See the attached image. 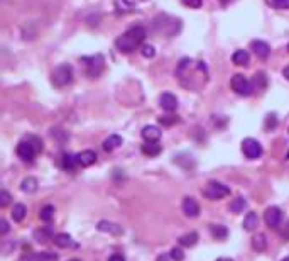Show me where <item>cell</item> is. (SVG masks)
<instances>
[{
	"instance_id": "obj_32",
	"label": "cell",
	"mask_w": 289,
	"mask_h": 261,
	"mask_svg": "<svg viewBox=\"0 0 289 261\" xmlns=\"http://www.w3.org/2000/svg\"><path fill=\"white\" fill-rule=\"evenodd\" d=\"M19 261H43V258H41V253H27L20 256Z\"/></svg>"
},
{
	"instance_id": "obj_6",
	"label": "cell",
	"mask_w": 289,
	"mask_h": 261,
	"mask_svg": "<svg viewBox=\"0 0 289 261\" xmlns=\"http://www.w3.org/2000/svg\"><path fill=\"white\" fill-rule=\"evenodd\" d=\"M203 195L208 200H220V198L230 195V188L225 183H220V181H208L203 188Z\"/></svg>"
},
{
	"instance_id": "obj_23",
	"label": "cell",
	"mask_w": 289,
	"mask_h": 261,
	"mask_svg": "<svg viewBox=\"0 0 289 261\" xmlns=\"http://www.w3.org/2000/svg\"><path fill=\"white\" fill-rule=\"evenodd\" d=\"M61 167H63L66 172H73L78 163H76V156L73 155H63V158H61Z\"/></svg>"
},
{
	"instance_id": "obj_35",
	"label": "cell",
	"mask_w": 289,
	"mask_h": 261,
	"mask_svg": "<svg viewBox=\"0 0 289 261\" xmlns=\"http://www.w3.org/2000/svg\"><path fill=\"white\" fill-rule=\"evenodd\" d=\"M140 53H142V56H146V58H152L156 55V49H154V46H151V44H144L142 49H140Z\"/></svg>"
},
{
	"instance_id": "obj_9",
	"label": "cell",
	"mask_w": 289,
	"mask_h": 261,
	"mask_svg": "<svg viewBox=\"0 0 289 261\" xmlns=\"http://www.w3.org/2000/svg\"><path fill=\"white\" fill-rule=\"evenodd\" d=\"M264 221L269 227L276 229L279 226L281 221H283V212H281L279 207H269V209L264 212Z\"/></svg>"
},
{
	"instance_id": "obj_48",
	"label": "cell",
	"mask_w": 289,
	"mask_h": 261,
	"mask_svg": "<svg viewBox=\"0 0 289 261\" xmlns=\"http://www.w3.org/2000/svg\"><path fill=\"white\" fill-rule=\"evenodd\" d=\"M288 53H289V44H288Z\"/></svg>"
},
{
	"instance_id": "obj_15",
	"label": "cell",
	"mask_w": 289,
	"mask_h": 261,
	"mask_svg": "<svg viewBox=\"0 0 289 261\" xmlns=\"http://www.w3.org/2000/svg\"><path fill=\"white\" fill-rule=\"evenodd\" d=\"M142 138L146 143H158L161 139V131L156 126H146L142 129Z\"/></svg>"
},
{
	"instance_id": "obj_1",
	"label": "cell",
	"mask_w": 289,
	"mask_h": 261,
	"mask_svg": "<svg viewBox=\"0 0 289 261\" xmlns=\"http://www.w3.org/2000/svg\"><path fill=\"white\" fill-rule=\"evenodd\" d=\"M176 77L183 87L193 90V92H198L206 84V80H208V72H206V66L201 61L184 58L177 65Z\"/></svg>"
},
{
	"instance_id": "obj_20",
	"label": "cell",
	"mask_w": 289,
	"mask_h": 261,
	"mask_svg": "<svg viewBox=\"0 0 289 261\" xmlns=\"http://www.w3.org/2000/svg\"><path fill=\"white\" fill-rule=\"evenodd\" d=\"M257 226H259V215L255 212H249L245 215V219H243V229L254 231L257 229Z\"/></svg>"
},
{
	"instance_id": "obj_36",
	"label": "cell",
	"mask_w": 289,
	"mask_h": 261,
	"mask_svg": "<svg viewBox=\"0 0 289 261\" xmlns=\"http://www.w3.org/2000/svg\"><path fill=\"white\" fill-rule=\"evenodd\" d=\"M10 202V193L7 190H2L0 192V207H5Z\"/></svg>"
},
{
	"instance_id": "obj_16",
	"label": "cell",
	"mask_w": 289,
	"mask_h": 261,
	"mask_svg": "<svg viewBox=\"0 0 289 261\" xmlns=\"http://www.w3.org/2000/svg\"><path fill=\"white\" fill-rule=\"evenodd\" d=\"M232 63L237 66H247L250 63V56L245 49H237L232 55Z\"/></svg>"
},
{
	"instance_id": "obj_46",
	"label": "cell",
	"mask_w": 289,
	"mask_h": 261,
	"mask_svg": "<svg viewBox=\"0 0 289 261\" xmlns=\"http://www.w3.org/2000/svg\"><path fill=\"white\" fill-rule=\"evenodd\" d=\"M288 231H289V222H288Z\"/></svg>"
},
{
	"instance_id": "obj_14",
	"label": "cell",
	"mask_w": 289,
	"mask_h": 261,
	"mask_svg": "<svg viewBox=\"0 0 289 261\" xmlns=\"http://www.w3.org/2000/svg\"><path fill=\"white\" fill-rule=\"evenodd\" d=\"M97 227H98V231H102V233H110L114 236H118V234L123 233L122 226H118V224H115V222H110V221H100Z\"/></svg>"
},
{
	"instance_id": "obj_13",
	"label": "cell",
	"mask_w": 289,
	"mask_h": 261,
	"mask_svg": "<svg viewBox=\"0 0 289 261\" xmlns=\"http://www.w3.org/2000/svg\"><path fill=\"white\" fill-rule=\"evenodd\" d=\"M250 48L254 49L255 56L261 58V60H266V58L271 55L269 44L264 43V41H259V39H257V41H252V43H250Z\"/></svg>"
},
{
	"instance_id": "obj_39",
	"label": "cell",
	"mask_w": 289,
	"mask_h": 261,
	"mask_svg": "<svg viewBox=\"0 0 289 261\" xmlns=\"http://www.w3.org/2000/svg\"><path fill=\"white\" fill-rule=\"evenodd\" d=\"M9 233V224H7V221L5 219H2V221H0V234H7Z\"/></svg>"
},
{
	"instance_id": "obj_28",
	"label": "cell",
	"mask_w": 289,
	"mask_h": 261,
	"mask_svg": "<svg viewBox=\"0 0 289 261\" xmlns=\"http://www.w3.org/2000/svg\"><path fill=\"white\" fill-rule=\"evenodd\" d=\"M39 217H41V221H44V222H51L53 217H55V207L44 205L43 209H41V212H39Z\"/></svg>"
},
{
	"instance_id": "obj_12",
	"label": "cell",
	"mask_w": 289,
	"mask_h": 261,
	"mask_svg": "<svg viewBox=\"0 0 289 261\" xmlns=\"http://www.w3.org/2000/svg\"><path fill=\"white\" fill-rule=\"evenodd\" d=\"M159 103H161V107H163V110H166V112H174L177 109V98L169 92L161 95Z\"/></svg>"
},
{
	"instance_id": "obj_41",
	"label": "cell",
	"mask_w": 289,
	"mask_h": 261,
	"mask_svg": "<svg viewBox=\"0 0 289 261\" xmlns=\"http://www.w3.org/2000/svg\"><path fill=\"white\" fill-rule=\"evenodd\" d=\"M109 261H125V258H123L122 255H112L109 258Z\"/></svg>"
},
{
	"instance_id": "obj_17",
	"label": "cell",
	"mask_w": 289,
	"mask_h": 261,
	"mask_svg": "<svg viewBox=\"0 0 289 261\" xmlns=\"http://www.w3.org/2000/svg\"><path fill=\"white\" fill-rule=\"evenodd\" d=\"M142 153L146 156H149V158H154V156H158L161 151H163V146L159 144V141L158 143H146V144H142Z\"/></svg>"
},
{
	"instance_id": "obj_24",
	"label": "cell",
	"mask_w": 289,
	"mask_h": 261,
	"mask_svg": "<svg viewBox=\"0 0 289 261\" xmlns=\"http://www.w3.org/2000/svg\"><path fill=\"white\" fill-rule=\"evenodd\" d=\"M252 248H254L255 251H266V248H267V239H266V236L264 234H257V236H254V239H252Z\"/></svg>"
},
{
	"instance_id": "obj_27",
	"label": "cell",
	"mask_w": 289,
	"mask_h": 261,
	"mask_svg": "<svg viewBox=\"0 0 289 261\" xmlns=\"http://www.w3.org/2000/svg\"><path fill=\"white\" fill-rule=\"evenodd\" d=\"M247 207V200L243 197H237L232 200V204H230V210H232L233 214H240L243 212V209Z\"/></svg>"
},
{
	"instance_id": "obj_43",
	"label": "cell",
	"mask_w": 289,
	"mask_h": 261,
	"mask_svg": "<svg viewBox=\"0 0 289 261\" xmlns=\"http://www.w3.org/2000/svg\"><path fill=\"white\" fill-rule=\"evenodd\" d=\"M169 258H171V256H166V255H164V256H159L158 261H169Z\"/></svg>"
},
{
	"instance_id": "obj_7",
	"label": "cell",
	"mask_w": 289,
	"mask_h": 261,
	"mask_svg": "<svg viewBox=\"0 0 289 261\" xmlns=\"http://www.w3.org/2000/svg\"><path fill=\"white\" fill-rule=\"evenodd\" d=\"M230 87H232V90L237 95H242V97H249L252 93V90H254V87H252V82L249 80L247 77H243V75L237 73L232 77V80H230Z\"/></svg>"
},
{
	"instance_id": "obj_42",
	"label": "cell",
	"mask_w": 289,
	"mask_h": 261,
	"mask_svg": "<svg viewBox=\"0 0 289 261\" xmlns=\"http://www.w3.org/2000/svg\"><path fill=\"white\" fill-rule=\"evenodd\" d=\"M283 77L286 78V80H289V65L283 70Z\"/></svg>"
},
{
	"instance_id": "obj_29",
	"label": "cell",
	"mask_w": 289,
	"mask_h": 261,
	"mask_svg": "<svg viewBox=\"0 0 289 261\" xmlns=\"http://www.w3.org/2000/svg\"><path fill=\"white\" fill-rule=\"evenodd\" d=\"M252 87H257V90H264L267 87V78L266 73L259 72L254 75V82H252Z\"/></svg>"
},
{
	"instance_id": "obj_44",
	"label": "cell",
	"mask_w": 289,
	"mask_h": 261,
	"mask_svg": "<svg viewBox=\"0 0 289 261\" xmlns=\"http://www.w3.org/2000/svg\"><path fill=\"white\" fill-rule=\"evenodd\" d=\"M217 261H233L232 258H218Z\"/></svg>"
},
{
	"instance_id": "obj_26",
	"label": "cell",
	"mask_w": 289,
	"mask_h": 261,
	"mask_svg": "<svg viewBox=\"0 0 289 261\" xmlns=\"http://www.w3.org/2000/svg\"><path fill=\"white\" fill-rule=\"evenodd\" d=\"M210 231H212L213 238H217V239H225L227 234H229L227 227L222 226V224H212V226H210Z\"/></svg>"
},
{
	"instance_id": "obj_5",
	"label": "cell",
	"mask_w": 289,
	"mask_h": 261,
	"mask_svg": "<svg viewBox=\"0 0 289 261\" xmlns=\"http://www.w3.org/2000/svg\"><path fill=\"white\" fill-rule=\"evenodd\" d=\"M81 63L85 65V72L90 78L100 77V73L103 72V68H105V60H103L102 55L83 56L81 58Z\"/></svg>"
},
{
	"instance_id": "obj_22",
	"label": "cell",
	"mask_w": 289,
	"mask_h": 261,
	"mask_svg": "<svg viewBox=\"0 0 289 261\" xmlns=\"http://www.w3.org/2000/svg\"><path fill=\"white\" fill-rule=\"evenodd\" d=\"M27 214V207L24 204H17L14 205V209H12V219H14L15 222H22L24 217H26Z\"/></svg>"
},
{
	"instance_id": "obj_38",
	"label": "cell",
	"mask_w": 289,
	"mask_h": 261,
	"mask_svg": "<svg viewBox=\"0 0 289 261\" xmlns=\"http://www.w3.org/2000/svg\"><path fill=\"white\" fill-rule=\"evenodd\" d=\"M276 124H278V119H276V114H271L267 115V121H266V127H276Z\"/></svg>"
},
{
	"instance_id": "obj_31",
	"label": "cell",
	"mask_w": 289,
	"mask_h": 261,
	"mask_svg": "<svg viewBox=\"0 0 289 261\" xmlns=\"http://www.w3.org/2000/svg\"><path fill=\"white\" fill-rule=\"evenodd\" d=\"M266 3L272 9L278 10H289V0H266Z\"/></svg>"
},
{
	"instance_id": "obj_37",
	"label": "cell",
	"mask_w": 289,
	"mask_h": 261,
	"mask_svg": "<svg viewBox=\"0 0 289 261\" xmlns=\"http://www.w3.org/2000/svg\"><path fill=\"white\" fill-rule=\"evenodd\" d=\"M183 2L186 3V5L193 7V9H200V7H201V2H203V0H183Z\"/></svg>"
},
{
	"instance_id": "obj_18",
	"label": "cell",
	"mask_w": 289,
	"mask_h": 261,
	"mask_svg": "<svg viewBox=\"0 0 289 261\" xmlns=\"http://www.w3.org/2000/svg\"><path fill=\"white\" fill-rule=\"evenodd\" d=\"M20 190H22L24 193H34L36 190H38V178H34V176L24 178L22 183H20Z\"/></svg>"
},
{
	"instance_id": "obj_30",
	"label": "cell",
	"mask_w": 289,
	"mask_h": 261,
	"mask_svg": "<svg viewBox=\"0 0 289 261\" xmlns=\"http://www.w3.org/2000/svg\"><path fill=\"white\" fill-rule=\"evenodd\" d=\"M34 238H36V241L38 243H48L49 239H53L55 236H53L51 229H39V231H36L34 233Z\"/></svg>"
},
{
	"instance_id": "obj_21",
	"label": "cell",
	"mask_w": 289,
	"mask_h": 261,
	"mask_svg": "<svg viewBox=\"0 0 289 261\" xmlns=\"http://www.w3.org/2000/svg\"><path fill=\"white\" fill-rule=\"evenodd\" d=\"M53 241H55V244H56L58 248H69V246H73L71 236H69V234H64V233L56 234L55 238H53Z\"/></svg>"
},
{
	"instance_id": "obj_33",
	"label": "cell",
	"mask_w": 289,
	"mask_h": 261,
	"mask_svg": "<svg viewBox=\"0 0 289 261\" xmlns=\"http://www.w3.org/2000/svg\"><path fill=\"white\" fill-rule=\"evenodd\" d=\"M169 256H171V260L174 261H183L184 260V253L181 248H173L171 253H169Z\"/></svg>"
},
{
	"instance_id": "obj_11",
	"label": "cell",
	"mask_w": 289,
	"mask_h": 261,
	"mask_svg": "<svg viewBox=\"0 0 289 261\" xmlns=\"http://www.w3.org/2000/svg\"><path fill=\"white\" fill-rule=\"evenodd\" d=\"M183 212L188 217H198L200 215V205L193 197H184L183 198Z\"/></svg>"
},
{
	"instance_id": "obj_4",
	"label": "cell",
	"mask_w": 289,
	"mask_h": 261,
	"mask_svg": "<svg viewBox=\"0 0 289 261\" xmlns=\"http://www.w3.org/2000/svg\"><path fill=\"white\" fill-rule=\"evenodd\" d=\"M51 82L53 85L58 88H63V87L69 85L73 82V68L69 65H59L55 72L51 73Z\"/></svg>"
},
{
	"instance_id": "obj_8",
	"label": "cell",
	"mask_w": 289,
	"mask_h": 261,
	"mask_svg": "<svg viewBox=\"0 0 289 261\" xmlns=\"http://www.w3.org/2000/svg\"><path fill=\"white\" fill-rule=\"evenodd\" d=\"M242 153L247 160H257L262 156L264 149H262V144L257 139L247 138L242 141Z\"/></svg>"
},
{
	"instance_id": "obj_19",
	"label": "cell",
	"mask_w": 289,
	"mask_h": 261,
	"mask_svg": "<svg viewBox=\"0 0 289 261\" xmlns=\"http://www.w3.org/2000/svg\"><path fill=\"white\" fill-rule=\"evenodd\" d=\"M122 143H123V139L120 138V136L112 134L110 138H107L105 141H103V149L110 153V151H114V149H117Z\"/></svg>"
},
{
	"instance_id": "obj_45",
	"label": "cell",
	"mask_w": 289,
	"mask_h": 261,
	"mask_svg": "<svg viewBox=\"0 0 289 261\" xmlns=\"http://www.w3.org/2000/svg\"><path fill=\"white\" fill-rule=\"evenodd\" d=\"M283 261H289V258H284V260H283Z\"/></svg>"
},
{
	"instance_id": "obj_3",
	"label": "cell",
	"mask_w": 289,
	"mask_h": 261,
	"mask_svg": "<svg viewBox=\"0 0 289 261\" xmlns=\"http://www.w3.org/2000/svg\"><path fill=\"white\" fill-rule=\"evenodd\" d=\"M43 141H41L38 136H27L17 144V156L24 161H34L36 156L39 153H43Z\"/></svg>"
},
{
	"instance_id": "obj_40",
	"label": "cell",
	"mask_w": 289,
	"mask_h": 261,
	"mask_svg": "<svg viewBox=\"0 0 289 261\" xmlns=\"http://www.w3.org/2000/svg\"><path fill=\"white\" fill-rule=\"evenodd\" d=\"M122 2H125L127 5H129V7H132V5H137V3L147 2V0H122Z\"/></svg>"
},
{
	"instance_id": "obj_47",
	"label": "cell",
	"mask_w": 289,
	"mask_h": 261,
	"mask_svg": "<svg viewBox=\"0 0 289 261\" xmlns=\"http://www.w3.org/2000/svg\"><path fill=\"white\" fill-rule=\"evenodd\" d=\"M71 261H80V260H71Z\"/></svg>"
},
{
	"instance_id": "obj_25",
	"label": "cell",
	"mask_w": 289,
	"mask_h": 261,
	"mask_svg": "<svg viewBox=\"0 0 289 261\" xmlns=\"http://www.w3.org/2000/svg\"><path fill=\"white\" fill-rule=\"evenodd\" d=\"M196 243H198V234L196 233H188V234H184V236H181L179 238V244L181 246H184V248H191V246H195Z\"/></svg>"
},
{
	"instance_id": "obj_10",
	"label": "cell",
	"mask_w": 289,
	"mask_h": 261,
	"mask_svg": "<svg viewBox=\"0 0 289 261\" xmlns=\"http://www.w3.org/2000/svg\"><path fill=\"white\" fill-rule=\"evenodd\" d=\"M95 161H97V153L92 151V149H86V151H81L76 155V163L81 168L92 167V165H95Z\"/></svg>"
},
{
	"instance_id": "obj_34",
	"label": "cell",
	"mask_w": 289,
	"mask_h": 261,
	"mask_svg": "<svg viewBox=\"0 0 289 261\" xmlns=\"http://www.w3.org/2000/svg\"><path fill=\"white\" fill-rule=\"evenodd\" d=\"M159 122L163 126H173V124L177 122V117L176 115H164V117H159Z\"/></svg>"
},
{
	"instance_id": "obj_2",
	"label": "cell",
	"mask_w": 289,
	"mask_h": 261,
	"mask_svg": "<svg viewBox=\"0 0 289 261\" xmlns=\"http://www.w3.org/2000/svg\"><path fill=\"white\" fill-rule=\"evenodd\" d=\"M146 36H147V31L142 26H134L127 29L122 36H118L115 39V48L120 53H123V55H129V53L135 51L144 43Z\"/></svg>"
}]
</instances>
